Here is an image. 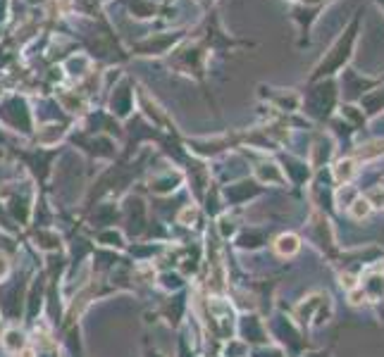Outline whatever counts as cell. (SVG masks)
I'll return each mask as SVG.
<instances>
[{
	"instance_id": "obj_1",
	"label": "cell",
	"mask_w": 384,
	"mask_h": 357,
	"mask_svg": "<svg viewBox=\"0 0 384 357\" xmlns=\"http://www.w3.org/2000/svg\"><path fill=\"white\" fill-rule=\"evenodd\" d=\"M334 177L339 178V181H351V178L356 177V160H341L337 169H334Z\"/></svg>"
},
{
	"instance_id": "obj_2",
	"label": "cell",
	"mask_w": 384,
	"mask_h": 357,
	"mask_svg": "<svg viewBox=\"0 0 384 357\" xmlns=\"http://www.w3.org/2000/svg\"><path fill=\"white\" fill-rule=\"evenodd\" d=\"M299 248H301V243H299V238H296L294 234L282 236V238L277 241V250H279L282 255H294Z\"/></svg>"
},
{
	"instance_id": "obj_3",
	"label": "cell",
	"mask_w": 384,
	"mask_h": 357,
	"mask_svg": "<svg viewBox=\"0 0 384 357\" xmlns=\"http://www.w3.org/2000/svg\"><path fill=\"white\" fill-rule=\"evenodd\" d=\"M372 210V203L368 198H356L353 203H351V217H356V219H365L368 214H370Z\"/></svg>"
},
{
	"instance_id": "obj_4",
	"label": "cell",
	"mask_w": 384,
	"mask_h": 357,
	"mask_svg": "<svg viewBox=\"0 0 384 357\" xmlns=\"http://www.w3.org/2000/svg\"><path fill=\"white\" fill-rule=\"evenodd\" d=\"M341 286L346 290H353V288H356V279H353V276H348V274H343L341 276Z\"/></svg>"
}]
</instances>
